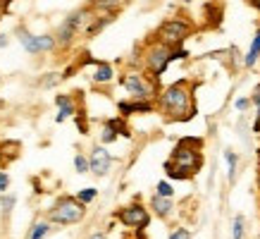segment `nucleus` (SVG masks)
I'll use <instances>...</instances> for the list:
<instances>
[{
	"mask_svg": "<svg viewBox=\"0 0 260 239\" xmlns=\"http://www.w3.org/2000/svg\"><path fill=\"white\" fill-rule=\"evenodd\" d=\"M258 57H260V29H258V34H255V39H253L251 48H248V53H246V57H244V67L251 70L253 65L258 63Z\"/></svg>",
	"mask_w": 260,
	"mask_h": 239,
	"instance_id": "obj_17",
	"label": "nucleus"
},
{
	"mask_svg": "<svg viewBox=\"0 0 260 239\" xmlns=\"http://www.w3.org/2000/svg\"><path fill=\"white\" fill-rule=\"evenodd\" d=\"M84 218H86V206L77 196H57L55 203L48 211V220L53 225H60V227L77 225Z\"/></svg>",
	"mask_w": 260,
	"mask_h": 239,
	"instance_id": "obj_4",
	"label": "nucleus"
},
{
	"mask_svg": "<svg viewBox=\"0 0 260 239\" xmlns=\"http://www.w3.org/2000/svg\"><path fill=\"white\" fill-rule=\"evenodd\" d=\"M17 39L22 43V48L26 53H31V55H43V53H50V50H55L57 48V39L53 34H31L29 29H22V26H17L15 29Z\"/></svg>",
	"mask_w": 260,
	"mask_h": 239,
	"instance_id": "obj_7",
	"label": "nucleus"
},
{
	"mask_svg": "<svg viewBox=\"0 0 260 239\" xmlns=\"http://www.w3.org/2000/svg\"><path fill=\"white\" fill-rule=\"evenodd\" d=\"M234 105H237L239 112H246L253 105V101H251V98H237V103H234Z\"/></svg>",
	"mask_w": 260,
	"mask_h": 239,
	"instance_id": "obj_31",
	"label": "nucleus"
},
{
	"mask_svg": "<svg viewBox=\"0 0 260 239\" xmlns=\"http://www.w3.org/2000/svg\"><path fill=\"white\" fill-rule=\"evenodd\" d=\"M224 160H227V177H229V182H234V180H237V167H239L237 151L227 148V151H224Z\"/></svg>",
	"mask_w": 260,
	"mask_h": 239,
	"instance_id": "obj_20",
	"label": "nucleus"
},
{
	"mask_svg": "<svg viewBox=\"0 0 260 239\" xmlns=\"http://www.w3.org/2000/svg\"><path fill=\"white\" fill-rule=\"evenodd\" d=\"M155 194H160V196H167V199H172L174 196V187L167 180H160L158 184H155Z\"/></svg>",
	"mask_w": 260,
	"mask_h": 239,
	"instance_id": "obj_26",
	"label": "nucleus"
},
{
	"mask_svg": "<svg viewBox=\"0 0 260 239\" xmlns=\"http://www.w3.org/2000/svg\"><path fill=\"white\" fill-rule=\"evenodd\" d=\"M246 237V218L237 215L234 223H232V239H244Z\"/></svg>",
	"mask_w": 260,
	"mask_h": 239,
	"instance_id": "obj_22",
	"label": "nucleus"
},
{
	"mask_svg": "<svg viewBox=\"0 0 260 239\" xmlns=\"http://www.w3.org/2000/svg\"><path fill=\"white\" fill-rule=\"evenodd\" d=\"M181 57H189V50H184V48H170L158 41V43H150L146 48V53H143V67L148 70L150 77L158 79L160 74H165L170 63L181 60Z\"/></svg>",
	"mask_w": 260,
	"mask_h": 239,
	"instance_id": "obj_3",
	"label": "nucleus"
},
{
	"mask_svg": "<svg viewBox=\"0 0 260 239\" xmlns=\"http://www.w3.org/2000/svg\"><path fill=\"white\" fill-rule=\"evenodd\" d=\"M184 3H193V0H184Z\"/></svg>",
	"mask_w": 260,
	"mask_h": 239,
	"instance_id": "obj_38",
	"label": "nucleus"
},
{
	"mask_svg": "<svg viewBox=\"0 0 260 239\" xmlns=\"http://www.w3.org/2000/svg\"><path fill=\"white\" fill-rule=\"evenodd\" d=\"M74 170H77L79 175H84V172H91L88 156H84V153H77V156H74Z\"/></svg>",
	"mask_w": 260,
	"mask_h": 239,
	"instance_id": "obj_25",
	"label": "nucleus"
},
{
	"mask_svg": "<svg viewBox=\"0 0 260 239\" xmlns=\"http://www.w3.org/2000/svg\"><path fill=\"white\" fill-rule=\"evenodd\" d=\"M112 17H115V12H108V15L98 17L95 22H91V26H86V36H95V34H101L103 29L112 22Z\"/></svg>",
	"mask_w": 260,
	"mask_h": 239,
	"instance_id": "obj_19",
	"label": "nucleus"
},
{
	"mask_svg": "<svg viewBox=\"0 0 260 239\" xmlns=\"http://www.w3.org/2000/svg\"><path fill=\"white\" fill-rule=\"evenodd\" d=\"M165 175L170 180H191L203 167V139L184 136L177 141L170 158L165 160Z\"/></svg>",
	"mask_w": 260,
	"mask_h": 239,
	"instance_id": "obj_2",
	"label": "nucleus"
},
{
	"mask_svg": "<svg viewBox=\"0 0 260 239\" xmlns=\"http://www.w3.org/2000/svg\"><path fill=\"white\" fill-rule=\"evenodd\" d=\"M112 163H115V158L105 146H93L91 153H88V165H91V175L93 177H105L112 170Z\"/></svg>",
	"mask_w": 260,
	"mask_h": 239,
	"instance_id": "obj_10",
	"label": "nucleus"
},
{
	"mask_svg": "<svg viewBox=\"0 0 260 239\" xmlns=\"http://www.w3.org/2000/svg\"><path fill=\"white\" fill-rule=\"evenodd\" d=\"M86 15H88V8H81V10H74V12H70V15L64 17L62 22H60V26H57V46H72L74 43V39H77V34H79V29H84V22H86Z\"/></svg>",
	"mask_w": 260,
	"mask_h": 239,
	"instance_id": "obj_9",
	"label": "nucleus"
},
{
	"mask_svg": "<svg viewBox=\"0 0 260 239\" xmlns=\"http://www.w3.org/2000/svg\"><path fill=\"white\" fill-rule=\"evenodd\" d=\"M5 46H8V36L3 34V36H0V48H5Z\"/></svg>",
	"mask_w": 260,
	"mask_h": 239,
	"instance_id": "obj_36",
	"label": "nucleus"
},
{
	"mask_svg": "<svg viewBox=\"0 0 260 239\" xmlns=\"http://www.w3.org/2000/svg\"><path fill=\"white\" fill-rule=\"evenodd\" d=\"M193 88L196 84H191L189 79L174 81L165 91H160V96L155 98L158 103V112L167 122H189V120L196 117V101H193Z\"/></svg>",
	"mask_w": 260,
	"mask_h": 239,
	"instance_id": "obj_1",
	"label": "nucleus"
},
{
	"mask_svg": "<svg viewBox=\"0 0 260 239\" xmlns=\"http://www.w3.org/2000/svg\"><path fill=\"white\" fill-rule=\"evenodd\" d=\"M150 211L158 215V218L167 220V218L172 215V211H174V203H172V199H167V196H160V194H155V196H150Z\"/></svg>",
	"mask_w": 260,
	"mask_h": 239,
	"instance_id": "obj_14",
	"label": "nucleus"
},
{
	"mask_svg": "<svg viewBox=\"0 0 260 239\" xmlns=\"http://www.w3.org/2000/svg\"><path fill=\"white\" fill-rule=\"evenodd\" d=\"M15 206H17V194H8V191H5V194L0 196V208H3V213L10 215Z\"/></svg>",
	"mask_w": 260,
	"mask_h": 239,
	"instance_id": "obj_24",
	"label": "nucleus"
},
{
	"mask_svg": "<svg viewBox=\"0 0 260 239\" xmlns=\"http://www.w3.org/2000/svg\"><path fill=\"white\" fill-rule=\"evenodd\" d=\"M115 218H117L124 227L136 230V232H143L146 227H148V223H150V213L146 211L143 203H139V201H132V203L117 208V211H115Z\"/></svg>",
	"mask_w": 260,
	"mask_h": 239,
	"instance_id": "obj_8",
	"label": "nucleus"
},
{
	"mask_svg": "<svg viewBox=\"0 0 260 239\" xmlns=\"http://www.w3.org/2000/svg\"><path fill=\"white\" fill-rule=\"evenodd\" d=\"M55 105H57V115H55V122L57 125H62L64 120L70 117V115H77V105L72 101L70 94H62L55 98Z\"/></svg>",
	"mask_w": 260,
	"mask_h": 239,
	"instance_id": "obj_13",
	"label": "nucleus"
},
{
	"mask_svg": "<svg viewBox=\"0 0 260 239\" xmlns=\"http://www.w3.org/2000/svg\"><path fill=\"white\" fill-rule=\"evenodd\" d=\"M0 84H3V79H0Z\"/></svg>",
	"mask_w": 260,
	"mask_h": 239,
	"instance_id": "obj_39",
	"label": "nucleus"
},
{
	"mask_svg": "<svg viewBox=\"0 0 260 239\" xmlns=\"http://www.w3.org/2000/svg\"><path fill=\"white\" fill-rule=\"evenodd\" d=\"M77 129H79L81 134H86V132H88V125H86V115H84V112H77Z\"/></svg>",
	"mask_w": 260,
	"mask_h": 239,
	"instance_id": "obj_30",
	"label": "nucleus"
},
{
	"mask_svg": "<svg viewBox=\"0 0 260 239\" xmlns=\"http://www.w3.org/2000/svg\"><path fill=\"white\" fill-rule=\"evenodd\" d=\"M8 187H10V177H8V172L3 170V172H0V194H5Z\"/></svg>",
	"mask_w": 260,
	"mask_h": 239,
	"instance_id": "obj_32",
	"label": "nucleus"
},
{
	"mask_svg": "<svg viewBox=\"0 0 260 239\" xmlns=\"http://www.w3.org/2000/svg\"><path fill=\"white\" fill-rule=\"evenodd\" d=\"M117 110L122 112V117H129L132 112H150L155 110V103H150V101H119L117 103Z\"/></svg>",
	"mask_w": 260,
	"mask_h": 239,
	"instance_id": "obj_12",
	"label": "nucleus"
},
{
	"mask_svg": "<svg viewBox=\"0 0 260 239\" xmlns=\"http://www.w3.org/2000/svg\"><path fill=\"white\" fill-rule=\"evenodd\" d=\"M117 0H93V8H98V10H110V12H115L117 10Z\"/></svg>",
	"mask_w": 260,
	"mask_h": 239,
	"instance_id": "obj_28",
	"label": "nucleus"
},
{
	"mask_svg": "<svg viewBox=\"0 0 260 239\" xmlns=\"http://www.w3.org/2000/svg\"><path fill=\"white\" fill-rule=\"evenodd\" d=\"M248 3H251V5H253L255 10H260V0H248Z\"/></svg>",
	"mask_w": 260,
	"mask_h": 239,
	"instance_id": "obj_37",
	"label": "nucleus"
},
{
	"mask_svg": "<svg viewBox=\"0 0 260 239\" xmlns=\"http://www.w3.org/2000/svg\"><path fill=\"white\" fill-rule=\"evenodd\" d=\"M8 3H12V0H0V17L8 12Z\"/></svg>",
	"mask_w": 260,
	"mask_h": 239,
	"instance_id": "obj_33",
	"label": "nucleus"
},
{
	"mask_svg": "<svg viewBox=\"0 0 260 239\" xmlns=\"http://www.w3.org/2000/svg\"><path fill=\"white\" fill-rule=\"evenodd\" d=\"M253 108H255V122H253V132H260V84L253 88Z\"/></svg>",
	"mask_w": 260,
	"mask_h": 239,
	"instance_id": "obj_23",
	"label": "nucleus"
},
{
	"mask_svg": "<svg viewBox=\"0 0 260 239\" xmlns=\"http://www.w3.org/2000/svg\"><path fill=\"white\" fill-rule=\"evenodd\" d=\"M191 34H193V24H191L189 19L177 17V19H167V22L160 26L158 32H155V39L170 48H181V43L189 39Z\"/></svg>",
	"mask_w": 260,
	"mask_h": 239,
	"instance_id": "obj_6",
	"label": "nucleus"
},
{
	"mask_svg": "<svg viewBox=\"0 0 260 239\" xmlns=\"http://www.w3.org/2000/svg\"><path fill=\"white\" fill-rule=\"evenodd\" d=\"M22 156V141L19 139H3L0 141V170L15 163Z\"/></svg>",
	"mask_w": 260,
	"mask_h": 239,
	"instance_id": "obj_11",
	"label": "nucleus"
},
{
	"mask_svg": "<svg viewBox=\"0 0 260 239\" xmlns=\"http://www.w3.org/2000/svg\"><path fill=\"white\" fill-rule=\"evenodd\" d=\"M62 81H64L62 72H46V74H41V77H39V84H36V86L43 88V91H48V88L60 86Z\"/></svg>",
	"mask_w": 260,
	"mask_h": 239,
	"instance_id": "obj_15",
	"label": "nucleus"
},
{
	"mask_svg": "<svg viewBox=\"0 0 260 239\" xmlns=\"http://www.w3.org/2000/svg\"><path fill=\"white\" fill-rule=\"evenodd\" d=\"M124 239H146V237H143V232H134L132 237H124Z\"/></svg>",
	"mask_w": 260,
	"mask_h": 239,
	"instance_id": "obj_35",
	"label": "nucleus"
},
{
	"mask_svg": "<svg viewBox=\"0 0 260 239\" xmlns=\"http://www.w3.org/2000/svg\"><path fill=\"white\" fill-rule=\"evenodd\" d=\"M112 77H115V70H112L110 63H95V72H93L95 84H110Z\"/></svg>",
	"mask_w": 260,
	"mask_h": 239,
	"instance_id": "obj_16",
	"label": "nucleus"
},
{
	"mask_svg": "<svg viewBox=\"0 0 260 239\" xmlns=\"http://www.w3.org/2000/svg\"><path fill=\"white\" fill-rule=\"evenodd\" d=\"M258 184H260V180H258Z\"/></svg>",
	"mask_w": 260,
	"mask_h": 239,
	"instance_id": "obj_40",
	"label": "nucleus"
},
{
	"mask_svg": "<svg viewBox=\"0 0 260 239\" xmlns=\"http://www.w3.org/2000/svg\"><path fill=\"white\" fill-rule=\"evenodd\" d=\"M74 196H77V199H79L81 203H84V206H88V203H91V201H93L95 196H98V191H95L93 187H88V189H81L79 194H74Z\"/></svg>",
	"mask_w": 260,
	"mask_h": 239,
	"instance_id": "obj_27",
	"label": "nucleus"
},
{
	"mask_svg": "<svg viewBox=\"0 0 260 239\" xmlns=\"http://www.w3.org/2000/svg\"><path fill=\"white\" fill-rule=\"evenodd\" d=\"M50 220H36L34 223V227L29 230V234H26V239H46L48 234H50Z\"/></svg>",
	"mask_w": 260,
	"mask_h": 239,
	"instance_id": "obj_18",
	"label": "nucleus"
},
{
	"mask_svg": "<svg viewBox=\"0 0 260 239\" xmlns=\"http://www.w3.org/2000/svg\"><path fill=\"white\" fill-rule=\"evenodd\" d=\"M119 84H122L126 94L132 96V98H136V101H153V98L160 96L155 77H146L141 72H129V74H124Z\"/></svg>",
	"mask_w": 260,
	"mask_h": 239,
	"instance_id": "obj_5",
	"label": "nucleus"
},
{
	"mask_svg": "<svg viewBox=\"0 0 260 239\" xmlns=\"http://www.w3.org/2000/svg\"><path fill=\"white\" fill-rule=\"evenodd\" d=\"M167 239H191V232L186 230V227H174V230L167 234Z\"/></svg>",
	"mask_w": 260,
	"mask_h": 239,
	"instance_id": "obj_29",
	"label": "nucleus"
},
{
	"mask_svg": "<svg viewBox=\"0 0 260 239\" xmlns=\"http://www.w3.org/2000/svg\"><path fill=\"white\" fill-rule=\"evenodd\" d=\"M88 239H108V234H105V232H101V230H98V232H93V234H91V237H88Z\"/></svg>",
	"mask_w": 260,
	"mask_h": 239,
	"instance_id": "obj_34",
	"label": "nucleus"
},
{
	"mask_svg": "<svg viewBox=\"0 0 260 239\" xmlns=\"http://www.w3.org/2000/svg\"><path fill=\"white\" fill-rule=\"evenodd\" d=\"M117 139H119V132L105 120V122H103V129H101V143H112V141H117Z\"/></svg>",
	"mask_w": 260,
	"mask_h": 239,
	"instance_id": "obj_21",
	"label": "nucleus"
}]
</instances>
